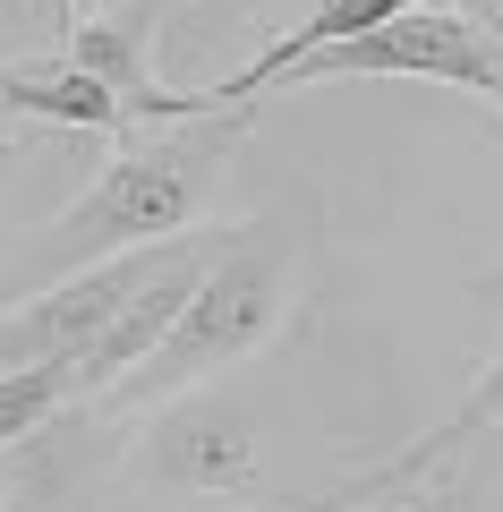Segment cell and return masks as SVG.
I'll list each match as a JSON object with an SVG mask.
<instances>
[{"mask_svg": "<svg viewBox=\"0 0 503 512\" xmlns=\"http://www.w3.org/2000/svg\"><path fill=\"white\" fill-rule=\"evenodd\" d=\"M469 291H478V299H503V265H486V274L469 282Z\"/></svg>", "mask_w": 503, "mask_h": 512, "instance_id": "obj_10", "label": "cell"}, {"mask_svg": "<svg viewBox=\"0 0 503 512\" xmlns=\"http://www.w3.org/2000/svg\"><path fill=\"white\" fill-rule=\"evenodd\" d=\"M77 384L69 367H18V376H0V461L18 453V444H35L52 419H69Z\"/></svg>", "mask_w": 503, "mask_h": 512, "instance_id": "obj_8", "label": "cell"}, {"mask_svg": "<svg viewBox=\"0 0 503 512\" xmlns=\"http://www.w3.org/2000/svg\"><path fill=\"white\" fill-rule=\"evenodd\" d=\"M18 120L77 128V137H128L120 103H111L86 69H69V60H43V69H0V137H9Z\"/></svg>", "mask_w": 503, "mask_h": 512, "instance_id": "obj_7", "label": "cell"}, {"mask_svg": "<svg viewBox=\"0 0 503 512\" xmlns=\"http://www.w3.org/2000/svg\"><path fill=\"white\" fill-rule=\"evenodd\" d=\"M307 265H316V214H307V197L273 205V214H256V222H231L222 248H214V265H205L197 291H188V308L171 316V333H162L120 384H103L94 402H77L69 419L43 427V453L77 478L94 453H111L145 410H162V402H180V393H197V384H222L231 367L265 359L290 333V316L307 308Z\"/></svg>", "mask_w": 503, "mask_h": 512, "instance_id": "obj_1", "label": "cell"}, {"mask_svg": "<svg viewBox=\"0 0 503 512\" xmlns=\"http://www.w3.org/2000/svg\"><path fill=\"white\" fill-rule=\"evenodd\" d=\"M137 487L162 512H256L273 495L265 427L231 384H197L137 419Z\"/></svg>", "mask_w": 503, "mask_h": 512, "instance_id": "obj_3", "label": "cell"}, {"mask_svg": "<svg viewBox=\"0 0 503 512\" xmlns=\"http://www.w3.org/2000/svg\"><path fill=\"white\" fill-rule=\"evenodd\" d=\"M401 9H427V0H316L290 35H273L265 52L248 60V69H231L222 86H205V94H188L197 111H239V103H265L273 86H282L290 69H299L307 52H324V43H350V35H367V26H393Z\"/></svg>", "mask_w": 503, "mask_h": 512, "instance_id": "obj_5", "label": "cell"}, {"mask_svg": "<svg viewBox=\"0 0 503 512\" xmlns=\"http://www.w3.org/2000/svg\"><path fill=\"white\" fill-rule=\"evenodd\" d=\"M154 35H162V0H94L69 26V69H86L94 86L120 103L128 128H171V120H205L188 94L162 86L154 69Z\"/></svg>", "mask_w": 503, "mask_h": 512, "instance_id": "obj_4", "label": "cell"}, {"mask_svg": "<svg viewBox=\"0 0 503 512\" xmlns=\"http://www.w3.org/2000/svg\"><path fill=\"white\" fill-rule=\"evenodd\" d=\"M0 146H9V137H0Z\"/></svg>", "mask_w": 503, "mask_h": 512, "instance_id": "obj_11", "label": "cell"}, {"mask_svg": "<svg viewBox=\"0 0 503 512\" xmlns=\"http://www.w3.org/2000/svg\"><path fill=\"white\" fill-rule=\"evenodd\" d=\"M248 137H256V103L111 137V154L86 180V197H77L69 214H52V222H26L18 248L0 256V308L52 291V282H69V274H86L103 256L205 231V214H214V197H222V180H231V163H239Z\"/></svg>", "mask_w": 503, "mask_h": 512, "instance_id": "obj_2", "label": "cell"}, {"mask_svg": "<svg viewBox=\"0 0 503 512\" xmlns=\"http://www.w3.org/2000/svg\"><path fill=\"white\" fill-rule=\"evenodd\" d=\"M486 436H503V342H495V359L478 367V384H469L461 402L444 410V419L427 427L418 444H401V453H384V461H367V470H350L359 487H401V478H418V470H444V461H469Z\"/></svg>", "mask_w": 503, "mask_h": 512, "instance_id": "obj_6", "label": "cell"}, {"mask_svg": "<svg viewBox=\"0 0 503 512\" xmlns=\"http://www.w3.org/2000/svg\"><path fill=\"white\" fill-rule=\"evenodd\" d=\"M86 0H0V69H43L69 60V26Z\"/></svg>", "mask_w": 503, "mask_h": 512, "instance_id": "obj_9", "label": "cell"}]
</instances>
